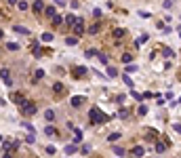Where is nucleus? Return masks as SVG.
Segmentation results:
<instances>
[{
    "label": "nucleus",
    "mask_w": 181,
    "mask_h": 158,
    "mask_svg": "<svg viewBox=\"0 0 181 158\" xmlns=\"http://www.w3.org/2000/svg\"><path fill=\"white\" fill-rule=\"evenodd\" d=\"M8 148H13V143H11L8 139H2V150H4V152H8Z\"/></svg>",
    "instance_id": "nucleus-22"
},
{
    "label": "nucleus",
    "mask_w": 181,
    "mask_h": 158,
    "mask_svg": "<svg viewBox=\"0 0 181 158\" xmlns=\"http://www.w3.org/2000/svg\"><path fill=\"white\" fill-rule=\"evenodd\" d=\"M78 152V148H76V143H72V146H65V154L70 156V154H76Z\"/></svg>",
    "instance_id": "nucleus-13"
},
{
    "label": "nucleus",
    "mask_w": 181,
    "mask_h": 158,
    "mask_svg": "<svg viewBox=\"0 0 181 158\" xmlns=\"http://www.w3.org/2000/svg\"><path fill=\"white\" fill-rule=\"evenodd\" d=\"M44 78V70H36V74H34V80H40Z\"/></svg>",
    "instance_id": "nucleus-31"
},
{
    "label": "nucleus",
    "mask_w": 181,
    "mask_h": 158,
    "mask_svg": "<svg viewBox=\"0 0 181 158\" xmlns=\"http://www.w3.org/2000/svg\"><path fill=\"white\" fill-rule=\"evenodd\" d=\"M76 42H78V38H74V36H70V38H65V44H67V46H74Z\"/></svg>",
    "instance_id": "nucleus-25"
},
{
    "label": "nucleus",
    "mask_w": 181,
    "mask_h": 158,
    "mask_svg": "<svg viewBox=\"0 0 181 158\" xmlns=\"http://www.w3.org/2000/svg\"><path fill=\"white\" fill-rule=\"evenodd\" d=\"M42 40H44V42H51V40H53V34L44 32V34H42Z\"/></svg>",
    "instance_id": "nucleus-38"
},
{
    "label": "nucleus",
    "mask_w": 181,
    "mask_h": 158,
    "mask_svg": "<svg viewBox=\"0 0 181 158\" xmlns=\"http://www.w3.org/2000/svg\"><path fill=\"white\" fill-rule=\"evenodd\" d=\"M124 36H127V32H124V30H122V28H118V30H114V38H116V40L124 38Z\"/></svg>",
    "instance_id": "nucleus-11"
},
{
    "label": "nucleus",
    "mask_w": 181,
    "mask_h": 158,
    "mask_svg": "<svg viewBox=\"0 0 181 158\" xmlns=\"http://www.w3.org/2000/svg\"><path fill=\"white\" fill-rule=\"evenodd\" d=\"M2 82H4V86H13V80H11V76H8V72H6V68H2Z\"/></svg>",
    "instance_id": "nucleus-5"
},
{
    "label": "nucleus",
    "mask_w": 181,
    "mask_h": 158,
    "mask_svg": "<svg viewBox=\"0 0 181 158\" xmlns=\"http://www.w3.org/2000/svg\"><path fill=\"white\" fill-rule=\"evenodd\" d=\"M107 76H110V78H116V76H118L116 68H107Z\"/></svg>",
    "instance_id": "nucleus-29"
},
{
    "label": "nucleus",
    "mask_w": 181,
    "mask_h": 158,
    "mask_svg": "<svg viewBox=\"0 0 181 158\" xmlns=\"http://www.w3.org/2000/svg\"><path fill=\"white\" fill-rule=\"evenodd\" d=\"M97 57L101 59V63H107V57H105V53H97Z\"/></svg>",
    "instance_id": "nucleus-40"
},
{
    "label": "nucleus",
    "mask_w": 181,
    "mask_h": 158,
    "mask_svg": "<svg viewBox=\"0 0 181 158\" xmlns=\"http://www.w3.org/2000/svg\"><path fill=\"white\" fill-rule=\"evenodd\" d=\"M2 158H11V154H8V152H4V154H2Z\"/></svg>",
    "instance_id": "nucleus-44"
},
{
    "label": "nucleus",
    "mask_w": 181,
    "mask_h": 158,
    "mask_svg": "<svg viewBox=\"0 0 181 158\" xmlns=\"http://www.w3.org/2000/svg\"><path fill=\"white\" fill-rule=\"evenodd\" d=\"M122 80H124V84H127V86H129V89H133V86H135V82H133V80L129 78V76H127V74H124V76H122Z\"/></svg>",
    "instance_id": "nucleus-19"
},
{
    "label": "nucleus",
    "mask_w": 181,
    "mask_h": 158,
    "mask_svg": "<svg viewBox=\"0 0 181 158\" xmlns=\"http://www.w3.org/2000/svg\"><path fill=\"white\" fill-rule=\"evenodd\" d=\"M13 32L23 34V36H28V34H30V30H28V28H23V25H13Z\"/></svg>",
    "instance_id": "nucleus-8"
},
{
    "label": "nucleus",
    "mask_w": 181,
    "mask_h": 158,
    "mask_svg": "<svg viewBox=\"0 0 181 158\" xmlns=\"http://www.w3.org/2000/svg\"><path fill=\"white\" fill-rule=\"evenodd\" d=\"M164 150H166V146H164V143H160V141H158V143H156V152H158V154H160V152H164Z\"/></svg>",
    "instance_id": "nucleus-34"
},
{
    "label": "nucleus",
    "mask_w": 181,
    "mask_h": 158,
    "mask_svg": "<svg viewBox=\"0 0 181 158\" xmlns=\"http://www.w3.org/2000/svg\"><path fill=\"white\" fill-rule=\"evenodd\" d=\"M44 135H48V137H55V135H57V131H55L53 126H46V129H44Z\"/></svg>",
    "instance_id": "nucleus-18"
},
{
    "label": "nucleus",
    "mask_w": 181,
    "mask_h": 158,
    "mask_svg": "<svg viewBox=\"0 0 181 158\" xmlns=\"http://www.w3.org/2000/svg\"><path fill=\"white\" fill-rule=\"evenodd\" d=\"M99 30H101V25H99V23H95V25H90V28H89V34L93 36V34H97Z\"/></svg>",
    "instance_id": "nucleus-17"
},
{
    "label": "nucleus",
    "mask_w": 181,
    "mask_h": 158,
    "mask_svg": "<svg viewBox=\"0 0 181 158\" xmlns=\"http://www.w3.org/2000/svg\"><path fill=\"white\" fill-rule=\"evenodd\" d=\"M143 42H147V34H143V36H139V38H137V42H135V46H141Z\"/></svg>",
    "instance_id": "nucleus-23"
},
{
    "label": "nucleus",
    "mask_w": 181,
    "mask_h": 158,
    "mask_svg": "<svg viewBox=\"0 0 181 158\" xmlns=\"http://www.w3.org/2000/svg\"><path fill=\"white\" fill-rule=\"evenodd\" d=\"M120 137H122L120 133H112V135H107V141H118Z\"/></svg>",
    "instance_id": "nucleus-21"
},
{
    "label": "nucleus",
    "mask_w": 181,
    "mask_h": 158,
    "mask_svg": "<svg viewBox=\"0 0 181 158\" xmlns=\"http://www.w3.org/2000/svg\"><path fill=\"white\" fill-rule=\"evenodd\" d=\"M82 101H84V97H82V95H74L70 103H72L74 108H80V106H82Z\"/></svg>",
    "instance_id": "nucleus-6"
},
{
    "label": "nucleus",
    "mask_w": 181,
    "mask_h": 158,
    "mask_svg": "<svg viewBox=\"0 0 181 158\" xmlns=\"http://www.w3.org/2000/svg\"><path fill=\"white\" fill-rule=\"evenodd\" d=\"M97 53H99V51H95V49H89V51L84 53V57H87V59H90V57H95Z\"/></svg>",
    "instance_id": "nucleus-24"
},
{
    "label": "nucleus",
    "mask_w": 181,
    "mask_h": 158,
    "mask_svg": "<svg viewBox=\"0 0 181 158\" xmlns=\"http://www.w3.org/2000/svg\"><path fill=\"white\" fill-rule=\"evenodd\" d=\"M80 154H84V156H87V154H90V146H87V143H84V146L80 148Z\"/></svg>",
    "instance_id": "nucleus-32"
},
{
    "label": "nucleus",
    "mask_w": 181,
    "mask_h": 158,
    "mask_svg": "<svg viewBox=\"0 0 181 158\" xmlns=\"http://www.w3.org/2000/svg\"><path fill=\"white\" fill-rule=\"evenodd\" d=\"M11 99H13L15 103H23V101H25V99H23V97H21L19 93H11Z\"/></svg>",
    "instance_id": "nucleus-12"
},
{
    "label": "nucleus",
    "mask_w": 181,
    "mask_h": 158,
    "mask_svg": "<svg viewBox=\"0 0 181 158\" xmlns=\"http://www.w3.org/2000/svg\"><path fill=\"white\" fill-rule=\"evenodd\" d=\"M162 55H164V57H166V59H171V57H173V51H171V49H166V46H164V49H162Z\"/></svg>",
    "instance_id": "nucleus-28"
},
{
    "label": "nucleus",
    "mask_w": 181,
    "mask_h": 158,
    "mask_svg": "<svg viewBox=\"0 0 181 158\" xmlns=\"http://www.w3.org/2000/svg\"><path fill=\"white\" fill-rule=\"evenodd\" d=\"M44 15H46V17H55L57 13H55V8H53V6H46V8H44Z\"/></svg>",
    "instance_id": "nucleus-16"
},
{
    "label": "nucleus",
    "mask_w": 181,
    "mask_h": 158,
    "mask_svg": "<svg viewBox=\"0 0 181 158\" xmlns=\"http://www.w3.org/2000/svg\"><path fill=\"white\" fill-rule=\"evenodd\" d=\"M124 70H127V72H137V70H139V68H137L135 63H129V66H127V68H124Z\"/></svg>",
    "instance_id": "nucleus-36"
},
{
    "label": "nucleus",
    "mask_w": 181,
    "mask_h": 158,
    "mask_svg": "<svg viewBox=\"0 0 181 158\" xmlns=\"http://www.w3.org/2000/svg\"><path fill=\"white\" fill-rule=\"evenodd\" d=\"M53 89H55V93H63V91H65V86H63L61 82H55V86H53Z\"/></svg>",
    "instance_id": "nucleus-20"
},
{
    "label": "nucleus",
    "mask_w": 181,
    "mask_h": 158,
    "mask_svg": "<svg viewBox=\"0 0 181 158\" xmlns=\"http://www.w3.org/2000/svg\"><path fill=\"white\" fill-rule=\"evenodd\" d=\"M44 152L48 154V156H53V154H57V148H55V146H46Z\"/></svg>",
    "instance_id": "nucleus-15"
},
{
    "label": "nucleus",
    "mask_w": 181,
    "mask_h": 158,
    "mask_svg": "<svg viewBox=\"0 0 181 158\" xmlns=\"http://www.w3.org/2000/svg\"><path fill=\"white\" fill-rule=\"evenodd\" d=\"M131 154H133L135 158H141L143 154H145V150H143L141 146H137V148H133V152H131Z\"/></svg>",
    "instance_id": "nucleus-9"
},
{
    "label": "nucleus",
    "mask_w": 181,
    "mask_h": 158,
    "mask_svg": "<svg viewBox=\"0 0 181 158\" xmlns=\"http://www.w3.org/2000/svg\"><path fill=\"white\" fill-rule=\"evenodd\" d=\"M137 114H139V116H145V114H147V108H145V106H139V108H137Z\"/></svg>",
    "instance_id": "nucleus-30"
},
{
    "label": "nucleus",
    "mask_w": 181,
    "mask_h": 158,
    "mask_svg": "<svg viewBox=\"0 0 181 158\" xmlns=\"http://www.w3.org/2000/svg\"><path fill=\"white\" fill-rule=\"evenodd\" d=\"M17 6H19V11H28V2H17Z\"/></svg>",
    "instance_id": "nucleus-39"
},
{
    "label": "nucleus",
    "mask_w": 181,
    "mask_h": 158,
    "mask_svg": "<svg viewBox=\"0 0 181 158\" xmlns=\"http://www.w3.org/2000/svg\"><path fill=\"white\" fill-rule=\"evenodd\" d=\"M44 120L53 122V120H55V112H53V110H46V112H44Z\"/></svg>",
    "instance_id": "nucleus-14"
},
{
    "label": "nucleus",
    "mask_w": 181,
    "mask_h": 158,
    "mask_svg": "<svg viewBox=\"0 0 181 158\" xmlns=\"http://www.w3.org/2000/svg\"><path fill=\"white\" fill-rule=\"evenodd\" d=\"M21 112H23V114H28V116L36 114V103H32V101H25V103H21Z\"/></svg>",
    "instance_id": "nucleus-2"
},
{
    "label": "nucleus",
    "mask_w": 181,
    "mask_h": 158,
    "mask_svg": "<svg viewBox=\"0 0 181 158\" xmlns=\"http://www.w3.org/2000/svg\"><path fill=\"white\" fill-rule=\"evenodd\" d=\"M74 34H76V36H82V34H84V23H82L80 17H78V21L74 23Z\"/></svg>",
    "instance_id": "nucleus-4"
},
{
    "label": "nucleus",
    "mask_w": 181,
    "mask_h": 158,
    "mask_svg": "<svg viewBox=\"0 0 181 158\" xmlns=\"http://www.w3.org/2000/svg\"><path fill=\"white\" fill-rule=\"evenodd\" d=\"M55 4H59V6H63V4H65V0H55Z\"/></svg>",
    "instance_id": "nucleus-42"
},
{
    "label": "nucleus",
    "mask_w": 181,
    "mask_h": 158,
    "mask_svg": "<svg viewBox=\"0 0 181 158\" xmlns=\"http://www.w3.org/2000/svg\"><path fill=\"white\" fill-rule=\"evenodd\" d=\"M118 116H120V118H129V110H124V108H122V110L118 112Z\"/></svg>",
    "instance_id": "nucleus-37"
},
{
    "label": "nucleus",
    "mask_w": 181,
    "mask_h": 158,
    "mask_svg": "<svg viewBox=\"0 0 181 158\" xmlns=\"http://www.w3.org/2000/svg\"><path fill=\"white\" fill-rule=\"evenodd\" d=\"M53 23H55V25H61V23H63V17H61V15H55V17H53Z\"/></svg>",
    "instance_id": "nucleus-26"
},
{
    "label": "nucleus",
    "mask_w": 181,
    "mask_h": 158,
    "mask_svg": "<svg viewBox=\"0 0 181 158\" xmlns=\"http://www.w3.org/2000/svg\"><path fill=\"white\" fill-rule=\"evenodd\" d=\"M17 49H19L17 42H8V44H6V51H17Z\"/></svg>",
    "instance_id": "nucleus-27"
},
{
    "label": "nucleus",
    "mask_w": 181,
    "mask_h": 158,
    "mask_svg": "<svg viewBox=\"0 0 181 158\" xmlns=\"http://www.w3.org/2000/svg\"><path fill=\"white\" fill-rule=\"evenodd\" d=\"M8 4H17V0H8Z\"/></svg>",
    "instance_id": "nucleus-45"
},
{
    "label": "nucleus",
    "mask_w": 181,
    "mask_h": 158,
    "mask_svg": "<svg viewBox=\"0 0 181 158\" xmlns=\"http://www.w3.org/2000/svg\"><path fill=\"white\" fill-rule=\"evenodd\" d=\"M112 152H114V154H116V156H124V154H127V152H124V150H122V148H114V150H112Z\"/></svg>",
    "instance_id": "nucleus-35"
},
{
    "label": "nucleus",
    "mask_w": 181,
    "mask_h": 158,
    "mask_svg": "<svg viewBox=\"0 0 181 158\" xmlns=\"http://www.w3.org/2000/svg\"><path fill=\"white\" fill-rule=\"evenodd\" d=\"M80 141H82V131H80V129H76V131H74V143L78 146Z\"/></svg>",
    "instance_id": "nucleus-10"
},
{
    "label": "nucleus",
    "mask_w": 181,
    "mask_h": 158,
    "mask_svg": "<svg viewBox=\"0 0 181 158\" xmlns=\"http://www.w3.org/2000/svg\"><path fill=\"white\" fill-rule=\"evenodd\" d=\"M44 8H46V6H44V2H42V0H36V2H34V13H36V15H40Z\"/></svg>",
    "instance_id": "nucleus-7"
},
{
    "label": "nucleus",
    "mask_w": 181,
    "mask_h": 158,
    "mask_svg": "<svg viewBox=\"0 0 181 158\" xmlns=\"http://www.w3.org/2000/svg\"><path fill=\"white\" fill-rule=\"evenodd\" d=\"M87 72H89V70H87L84 66H76V68L72 70V76H74V78H82V76H87Z\"/></svg>",
    "instance_id": "nucleus-3"
},
{
    "label": "nucleus",
    "mask_w": 181,
    "mask_h": 158,
    "mask_svg": "<svg viewBox=\"0 0 181 158\" xmlns=\"http://www.w3.org/2000/svg\"><path fill=\"white\" fill-rule=\"evenodd\" d=\"M25 139H28V143H34V141H36V137H34V135H28Z\"/></svg>",
    "instance_id": "nucleus-41"
},
{
    "label": "nucleus",
    "mask_w": 181,
    "mask_h": 158,
    "mask_svg": "<svg viewBox=\"0 0 181 158\" xmlns=\"http://www.w3.org/2000/svg\"><path fill=\"white\" fill-rule=\"evenodd\" d=\"M89 116H90V124H101V122H107V120H112V116H110V114L101 112L97 106H93V108H90Z\"/></svg>",
    "instance_id": "nucleus-1"
},
{
    "label": "nucleus",
    "mask_w": 181,
    "mask_h": 158,
    "mask_svg": "<svg viewBox=\"0 0 181 158\" xmlns=\"http://www.w3.org/2000/svg\"><path fill=\"white\" fill-rule=\"evenodd\" d=\"M131 59H133L131 53H124V55H122V61H124V63H131Z\"/></svg>",
    "instance_id": "nucleus-33"
},
{
    "label": "nucleus",
    "mask_w": 181,
    "mask_h": 158,
    "mask_svg": "<svg viewBox=\"0 0 181 158\" xmlns=\"http://www.w3.org/2000/svg\"><path fill=\"white\" fill-rule=\"evenodd\" d=\"M175 131H177V133L181 135V124H175Z\"/></svg>",
    "instance_id": "nucleus-43"
}]
</instances>
